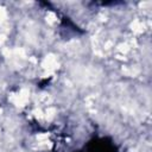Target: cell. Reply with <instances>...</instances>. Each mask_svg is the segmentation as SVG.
Masks as SVG:
<instances>
[{
  "label": "cell",
  "mask_w": 152,
  "mask_h": 152,
  "mask_svg": "<svg viewBox=\"0 0 152 152\" xmlns=\"http://www.w3.org/2000/svg\"><path fill=\"white\" fill-rule=\"evenodd\" d=\"M0 113H1V108H0Z\"/></svg>",
  "instance_id": "obj_8"
},
{
  "label": "cell",
  "mask_w": 152,
  "mask_h": 152,
  "mask_svg": "<svg viewBox=\"0 0 152 152\" xmlns=\"http://www.w3.org/2000/svg\"><path fill=\"white\" fill-rule=\"evenodd\" d=\"M55 113H56V110H55V108H48L46 109V112H45V119H48V120H51L53 116H55Z\"/></svg>",
  "instance_id": "obj_5"
},
{
  "label": "cell",
  "mask_w": 152,
  "mask_h": 152,
  "mask_svg": "<svg viewBox=\"0 0 152 152\" xmlns=\"http://www.w3.org/2000/svg\"><path fill=\"white\" fill-rule=\"evenodd\" d=\"M6 18H7V12H6V10L2 6H0V23L5 21Z\"/></svg>",
  "instance_id": "obj_6"
},
{
  "label": "cell",
  "mask_w": 152,
  "mask_h": 152,
  "mask_svg": "<svg viewBox=\"0 0 152 152\" xmlns=\"http://www.w3.org/2000/svg\"><path fill=\"white\" fill-rule=\"evenodd\" d=\"M131 27H132V31L135 32V33H141L144 30H145V24L139 20V19H135L133 20V23L131 24Z\"/></svg>",
  "instance_id": "obj_3"
},
{
  "label": "cell",
  "mask_w": 152,
  "mask_h": 152,
  "mask_svg": "<svg viewBox=\"0 0 152 152\" xmlns=\"http://www.w3.org/2000/svg\"><path fill=\"white\" fill-rule=\"evenodd\" d=\"M42 65H43V68L46 69L48 71H51V70L58 68V62H57V58H56L53 55H49V56H46V57L43 59Z\"/></svg>",
  "instance_id": "obj_2"
},
{
  "label": "cell",
  "mask_w": 152,
  "mask_h": 152,
  "mask_svg": "<svg viewBox=\"0 0 152 152\" xmlns=\"http://www.w3.org/2000/svg\"><path fill=\"white\" fill-rule=\"evenodd\" d=\"M27 100H28V90L26 89H21L19 93L13 94V96L11 97V101L17 106H25Z\"/></svg>",
  "instance_id": "obj_1"
},
{
  "label": "cell",
  "mask_w": 152,
  "mask_h": 152,
  "mask_svg": "<svg viewBox=\"0 0 152 152\" xmlns=\"http://www.w3.org/2000/svg\"><path fill=\"white\" fill-rule=\"evenodd\" d=\"M46 21H48L49 24H55V23L57 21V17H56V14L52 13V12H49V13L46 14Z\"/></svg>",
  "instance_id": "obj_4"
},
{
  "label": "cell",
  "mask_w": 152,
  "mask_h": 152,
  "mask_svg": "<svg viewBox=\"0 0 152 152\" xmlns=\"http://www.w3.org/2000/svg\"><path fill=\"white\" fill-rule=\"evenodd\" d=\"M118 50H119V51H121V52H127V51L129 50V45H128L127 43L120 44V45L118 46Z\"/></svg>",
  "instance_id": "obj_7"
}]
</instances>
